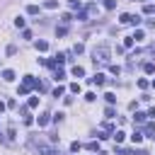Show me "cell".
I'll use <instances>...</instances> for the list:
<instances>
[{
	"label": "cell",
	"instance_id": "obj_1",
	"mask_svg": "<svg viewBox=\"0 0 155 155\" xmlns=\"http://www.w3.org/2000/svg\"><path fill=\"white\" fill-rule=\"evenodd\" d=\"M29 90H44V87H41V82H39L36 78L24 75V80H22V85H19V90H17V94H27Z\"/></svg>",
	"mask_w": 155,
	"mask_h": 155
},
{
	"label": "cell",
	"instance_id": "obj_2",
	"mask_svg": "<svg viewBox=\"0 0 155 155\" xmlns=\"http://www.w3.org/2000/svg\"><path fill=\"white\" fill-rule=\"evenodd\" d=\"M92 58H94V63L99 61V63H109V58H111V51H109V46H94V51H92Z\"/></svg>",
	"mask_w": 155,
	"mask_h": 155
},
{
	"label": "cell",
	"instance_id": "obj_3",
	"mask_svg": "<svg viewBox=\"0 0 155 155\" xmlns=\"http://www.w3.org/2000/svg\"><path fill=\"white\" fill-rule=\"evenodd\" d=\"M90 82H92V85H104V82H107V78H104L102 73H94V75L90 78Z\"/></svg>",
	"mask_w": 155,
	"mask_h": 155
},
{
	"label": "cell",
	"instance_id": "obj_4",
	"mask_svg": "<svg viewBox=\"0 0 155 155\" xmlns=\"http://www.w3.org/2000/svg\"><path fill=\"white\" fill-rule=\"evenodd\" d=\"M70 73H73L75 78H82V75H85V68H82V65H73V70H70Z\"/></svg>",
	"mask_w": 155,
	"mask_h": 155
},
{
	"label": "cell",
	"instance_id": "obj_5",
	"mask_svg": "<svg viewBox=\"0 0 155 155\" xmlns=\"http://www.w3.org/2000/svg\"><path fill=\"white\" fill-rule=\"evenodd\" d=\"M2 80L12 82V80H15V70H10V68H7V70H2Z\"/></svg>",
	"mask_w": 155,
	"mask_h": 155
},
{
	"label": "cell",
	"instance_id": "obj_6",
	"mask_svg": "<svg viewBox=\"0 0 155 155\" xmlns=\"http://www.w3.org/2000/svg\"><path fill=\"white\" fill-rule=\"evenodd\" d=\"M145 119H148V114H143V111H136V116H133L136 124H145Z\"/></svg>",
	"mask_w": 155,
	"mask_h": 155
},
{
	"label": "cell",
	"instance_id": "obj_7",
	"mask_svg": "<svg viewBox=\"0 0 155 155\" xmlns=\"http://www.w3.org/2000/svg\"><path fill=\"white\" fill-rule=\"evenodd\" d=\"M143 70H145L148 75H153V73H155V63H153V61H148V63L143 65Z\"/></svg>",
	"mask_w": 155,
	"mask_h": 155
},
{
	"label": "cell",
	"instance_id": "obj_8",
	"mask_svg": "<svg viewBox=\"0 0 155 155\" xmlns=\"http://www.w3.org/2000/svg\"><path fill=\"white\" fill-rule=\"evenodd\" d=\"M44 7H46V10H56V7H58V0H46Z\"/></svg>",
	"mask_w": 155,
	"mask_h": 155
},
{
	"label": "cell",
	"instance_id": "obj_9",
	"mask_svg": "<svg viewBox=\"0 0 155 155\" xmlns=\"http://www.w3.org/2000/svg\"><path fill=\"white\" fill-rule=\"evenodd\" d=\"M39 107V97H31L29 102H27V109H36Z\"/></svg>",
	"mask_w": 155,
	"mask_h": 155
},
{
	"label": "cell",
	"instance_id": "obj_10",
	"mask_svg": "<svg viewBox=\"0 0 155 155\" xmlns=\"http://www.w3.org/2000/svg\"><path fill=\"white\" fill-rule=\"evenodd\" d=\"M48 116H51V114H46V111H44V114H41V116H39V126H46V124H48V121H51V119H48Z\"/></svg>",
	"mask_w": 155,
	"mask_h": 155
},
{
	"label": "cell",
	"instance_id": "obj_11",
	"mask_svg": "<svg viewBox=\"0 0 155 155\" xmlns=\"http://www.w3.org/2000/svg\"><path fill=\"white\" fill-rule=\"evenodd\" d=\"M145 136H155V124H145Z\"/></svg>",
	"mask_w": 155,
	"mask_h": 155
},
{
	"label": "cell",
	"instance_id": "obj_12",
	"mask_svg": "<svg viewBox=\"0 0 155 155\" xmlns=\"http://www.w3.org/2000/svg\"><path fill=\"white\" fill-rule=\"evenodd\" d=\"M131 17H133V15H128V12H126V15H121V17H119V22H121V24H131Z\"/></svg>",
	"mask_w": 155,
	"mask_h": 155
},
{
	"label": "cell",
	"instance_id": "obj_13",
	"mask_svg": "<svg viewBox=\"0 0 155 155\" xmlns=\"http://www.w3.org/2000/svg\"><path fill=\"white\" fill-rule=\"evenodd\" d=\"M46 48H48V41H44V39L36 41V51H46Z\"/></svg>",
	"mask_w": 155,
	"mask_h": 155
},
{
	"label": "cell",
	"instance_id": "obj_14",
	"mask_svg": "<svg viewBox=\"0 0 155 155\" xmlns=\"http://www.w3.org/2000/svg\"><path fill=\"white\" fill-rule=\"evenodd\" d=\"M53 78H56V80H63V78H65V70H63V68H56Z\"/></svg>",
	"mask_w": 155,
	"mask_h": 155
},
{
	"label": "cell",
	"instance_id": "obj_15",
	"mask_svg": "<svg viewBox=\"0 0 155 155\" xmlns=\"http://www.w3.org/2000/svg\"><path fill=\"white\" fill-rule=\"evenodd\" d=\"M124 138H126V133H124V131H114V140H116V143H121Z\"/></svg>",
	"mask_w": 155,
	"mask_h": 155
},
{
	"label": "cell",
	"instance_id": "obj_16",
	"mask_svg": "<svg viewBox=\"0 0 155 155\" xmlns=\"http://www.w3.org/2000/svg\"><path fill=\"white\" fill-rule=\"evenodd\" d=\"M131 140H133V143H140V140H143V133H140V131H133Z\"/></svg>",
	"mask_w": 155,
	"mask_h": 155
},
{
	"label": "cell",
	"instance_id": "obj_17",
	"mask_svg": "<svg viewBox=\"0 0 155 155\" xmlns=\"http://www.w3.org/2000/svg\"><path fill=\"white\" fill-rule=\"evenodd\" d=\"M87 150H92V153L99 150V143H97V140H90V143H87Z\"/></svg>",
	"mask_w": 155,
	"mask_h": 155
},
{
	"label": "cell",
	"instance_id": "obj_18",
	"mask_svg": "<svg viewBox=\"0 0 155 155\" xmlns=\"http://www.w3.org/2000/svg\"><path fill=\"white\" fill-rule=\"evenodd\" d=\"M27 12H29V15H39V5H29Z\"/></svg>",
	"mask_w": 155,
	"mask_h": 155
},
{
	"label": "cell",
	"instance_id": "obj_19",
	"mask_svg": "<svg viewBox=\"0 0 155 155\" xmlns=\"http://www.w3.org/2000/svg\"><path fill=\"white\" fill-rule=\"evenodd\" d=\"M104 97H107V102H109V104H114V102H116V94H114V92H107Z\"/></svg>",
	"mask_w": 155,
	"mask_h": 155
},
{
	"label": "cell",
	"instance_id": "obj_20",
	"mask_svg": "<svg viewBox=\"0 0 155 155\" xmlns=\"http://www.w3.org/2000/svg\"><path fill=\"white\" fill-rule=\"evenodd\" d=\"M104 7H107V10H114V7H116V0H104Z\"/></svg>",
	"mask_w": 155,
	"mask_h": 155
},
{
	"label": "cell",
	"instance_id": "obj_21",
	"mask_svg": "<svg viewBox=\"0 0 155 155\" xmlns=\"http://www.w3.org/2000/svg\"><path fill=\"white\" fill-rule=\"evenodd\" d=\"M143 12H145V15H153V12H155V5H145Z\"/></svg>",
	"mask_w": 155,
	"mask_h": 155
},
{
	"label": "cell",
	"instance_id": "obj_22",
	"mask_svg": "<svg viewBox=\"0 0 155 155\" xmlns=\"http://www.w3.org/2000/svg\"><path fill=\"white\" fill-rule=\"evenodd\" d=\"M56 34H58V36H65L68 29H65V27H56Z\"/></svg>",
	"mask_w": 155,
	"mask_h": 155
},
{
	"label": "cell",
	"instance_id": "obj_23",
	"mask_svg": "<svg viewBox=\"0 0 155 155\" xmlns=\"http://www.w3.org/2000/svg\"><path fill=\"white\" fill-rule=\"evenodd\" d=\"M131 39H133V41H140V39H143V31H140V29H138V31H133V36H131Z\"/></svg>",
	"mask_w": 155,
	"mask_h": 155
},
{
	"label": "cell",
	"instance_id": "obj_24",
	"mask_svg": "<svg viewBox=\"0 0 155 155\" xmlns=\"http://www.w3.org/2000/svg\"><path fill=\"white\" fill-rule=\"evenodd\" d=\"M82 51H85L82 44H75V46H73V53H82Z\"/></svg>",
	"mask_w": 155,
	"mask_h": 155
},
{
	"label": "cell",
	"instance_id": "obj_25",
	"mask_svg": "<svg viewBox=\"0 0 155 155\" xmlns=\"http://www.w3.org/2000/svg\"><path fill=\"white\" fill-rule=\"evenodd\" d=\"M70 92L78 94V92H80V82H73V85H70Z\"/></svg>",
	"mask_w": 155,
	"mask_h": 155
},
{
	"label": "cell",
	"instance_id": "obj_26",
	"mask_svg": "<svg viewBox=\"0 0 155 155\" xmlns=\"http://www.w3.org/2000/svg\"><path fill=\"white\" fill-rule=\"evenodd\" d=\"M15 27H17V29H22V27H24V19H22V17H17V19H15Z\"/></svg>",
	"mask_w": 155,
	"mask_h": 155
},
{
	"label": "cell",
	"instance_id": "obj_27",
	"mask_svg": "<svg viewBox=\"0 0 155 155\" xmlns=\"http://www.w3.org/2000/svg\"><path fill=\"white\" fill-rule=\"evenodd\" d=\"M124 46H126V48H131V46H133V39H131V36H126V39H124Z\"/></svg>",
	"mask_w": 155,
	"mask_h": 155
},
{
	"label": "cell",
	"instance_id": "obj_28",
	"mask_svg": "<svg viewBox=\"0 0 155 155\" xmlns=\"http://www.w3.org/2000/svg\"><path fill=\"white\" fill-rule=\"evenodd\" d=\"M85 99H87V102H94V99H97V94H94V92H87V94H85Z\"/></svg>",
	"mask_w": 155,
	"mask_h": 155
},
{
	"label": "cell",
	"instance_id": "obj_29",
	"mask_svg": "<svg viewBox=\"0 0 155 155\" xmlns=\"http://www.w3.org/2000/svg\"><path fill=\"white\" fill-rule=\"evenodd\" d=\"M78 150H80V143H78V140H75V143H70V153H78Z\"/></svg>",
	"mask_w": 155,
	"mask_h": 155
},
{
	"label": "cell",
	"instance_id": "obj_30",
	"mask_svg": "<svg viewBox=\"0 0 155 155\" xmlns=\"http://www.w3.org/2000/svg\"><path fill=\"white\" fill-rule=\"evenodd\" d=\"M68 5H70V7H73V10H75V7H78V10H80V0H68Z\"/></svg>",
	"mask_w": 155,
	"mask_h": 155
},
{
	"label": "cell",
	"instance_id": "obj_31",
	"mask_svg": "<svg viewBox=\"0 0 155 155\" xmlns=\"http://www.w3.org/2000/svg\"><path fill=\"white\" fill-rule=\"evenodd\" d=\"M61 19H63V22H65V24H68V22H73V15H68V12H65V15H63V17H61Z\"/></svg>",
	"mask_w": 155,
	"mask_h": 155
},
{
	"label": "cell",
	"instance_id": "obj_32",
	"mask_svg": "<svg viewBox=\"0 0 155 155\" xmlns=\"http://www.w3.org/2000/svg\"><path fill=\"white\" fill-rule=\"evenodd\" d=\"M109 70H111L114 75H119V73H121V68H119V65H109Z\"/></svg>",
	"mask_w": 155,
	"mask_h": 155
},
{
	"label": "cell",
	"instance_id": "obj_33",
	"mask_svg": "<svg viewBox=\"0 0 155 155\" xmlns=\"http://www.w3.org/2000/svg\"><path fill=\"white\" fill-rule=\"evenodd\" d=\"M138 87H140V90H145V87H148V80H143V78H140V80H138Z\"/></svg>",
	"mask_w": 155,
	"mask_h": 155
},
{
	"label": "cell",
	"instance_id": "obj_34",
	"mask_svg": "<svg viewBox=\"0 0 155 155\" xmlns=\"http://www.w3.org/2000/svg\"><path fill=\"white\" fill-rule=\"evenodd\" d=\"M61 94H63V87H61V85H58V87H56V90H53V97H61Z\"/></svg>",
	"mask_w": 155,
	"mask_h": 155
},
{
	"label": "cell",
	"instance_id": "obj_35",
	"mask_svg": "<svg viewBox=\"0 0 155 155\" xmlns=\"http://www.w3.org/2000/svg\"><path fill=\"white\" fill-rule=\"evenodd\" d=\"M148 116H155V107H150V109H148Z\"/></svg>",
	"mask_w": 155,
	"mask_h": 155
},
{
	"label": "cell",
	"instance_id": "obj_36",
	"mask_svg": "<svg viewBox=\"0 0 155 155\" xmlns=\"http://www.w3.org/2000/svg\"><path fill=\"white\" fill-rule=\"evenodd\" d=\"M2 111H5V104H2V102H0V114H2Z\"/></svg>",
	"mask_w": 155,
	"mask_h": 155
},
{
	"label": "cell",
	"instance_id": "obj_37",
	"mask_svg": "<svg viewBox=\"0 0 155 155\" xmlns=\"http://www.w3.org/2000/svg\"><path fill=\"white\" fill-rule=\"evenodd\" d=\"M150 53H153V56H155V44H153V46H150Z\"/></svg>",
	"mask_w": 155,
	"mask_h": 155
},
{
	"label": "cell",
	"instance_id": "obj_38",
	"mask_svg": "<svg viewBox=\"0 0 155 155\" xmlns=\"http://www.w3.org/2000/svg\"><path fill=\"white\" fill-rule=\"evenodd\" d=\"M153 87H155V80H153Z\"/></svg>",
	"mask_w": 155,
	"mask_h": 155
}]
</instances>
